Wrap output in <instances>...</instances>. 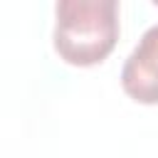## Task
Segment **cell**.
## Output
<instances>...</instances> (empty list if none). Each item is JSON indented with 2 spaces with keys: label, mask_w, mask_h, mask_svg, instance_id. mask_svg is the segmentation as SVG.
Returning a JSON list of instances; mask_svg holds the SVG:
<instances>
[{
  "label": "cell",
  "mask_w": 158,
  "mask_h": 158,
  "mask_svg": "<svg viewBox=\"0 0 158 158\" xmlns=\"http://www.w3.org/2000/svg\"><path fill=\"white\" fill-rule=\"evenodd\" d=\"M54 49L74 67L104 62L118 40L116 0H59L54 7Z\"/></svg>",
  "instance_id": "6da1fadb"
},
{
  "label": "cell",
  "mask_w": 158,
  "mask_h": 158,
  "mask_svg": "<svg viewBox=\"0 0 158 158\" xmlns=\"http://www.w3.org/2000/svg\"><path fill=\"white\" fill-rule=\"evenodd\" d=\"M123 91L138 104H158V25L148 27L121 69Z\"/></svg>",
  "instance_id": "7a4b0ae2"
}]
</instances>
